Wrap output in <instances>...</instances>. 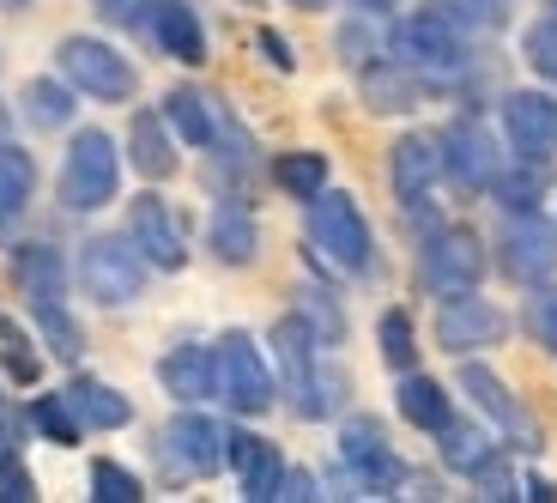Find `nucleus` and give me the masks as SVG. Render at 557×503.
Returning a JSON list of instances; mask_svg holds the SVG:
<instances>
[{"label":"nucleus","mask_w":557,"mask_h":503,"mask_svg":"<svg viewBox=\"0 0 557 503\" xmlns=\"http://www.w3.org/2000/svg\"><path fill=\"white\" fill-rule=\"evenodd\" d=\"M521 49H528L533 73H545V79H557V13H545L540 25H528V37H521Z\"/></svg>","instance_id":"nucleus-38"},{"label":"nucleus","mask_w":557,"mask_h":503,"mask_svg":"<svg viewBox=\"0 0 557 503\" xmlns=\"http://www.w3.org/2000/svg\"><path fill=\"white\" fill-rule=\"evenodd\" d=\"M400 419L418 425V431H443V425H448V394H443V382L412 377V370H406V382H400Z\"/></svg>","instance_id":"nucleus-24"},{"label":"nucleus","mask_w":557,"mask_h":503,"mask_svg":"<svg viewBox=\"0 0 557 503\" xmlns=\"http://www.w3.org/2000/svg\"><path fill=\"white\" fill-rule=\"evenodd\" d=\"M127 152H134V170H139V176L164 182L170 170H176V152H170V134H164V115L139 110L134 127H127Z\"/></svg>","instance_id":"nucleus-22"},{"label":"nucleus","mask_w":557,"mask_h":503,"mask_svg":"<svg viewBox=\"0 0 557 503\" xmlns=\"http://www.w3.org/2000/svg\"><path fill=\"white\" fill-rule=\"evenodd\" d=\"M164 115L176 122V134L188 146H212V140H219V122H212V110H207V98H200V91H170Z\"/></svg>","instance_id":"nucleus-27"},{"label":"nucleus","mask_w":557,"mask_h":503,"mask_svg":"<svg viewBox=\"0 0 557 503\" xmlns=\"http://www.w3.org/2000/svg\"><path fill=\"white\" fill-rule=\"evenodd\" d=\"M509 334V316L485 297H467V292H448L443 309H436V340L448 352H479V346H497Z\"/></svg>","instance_id":"nucleus-8"},{"label":"nucleus","mask_w":557,"mask_h":503,"mask_svg":"<svg viewBox=\"0 0 557 503\" xmlns=\"http://www.w3.org/2000/svg\"><path fill=\"white\" fill-rule=\"evenodd\" d=\"M273 176H278V188H285V195L315 200L321 188H327V158H321V152H285L273 164Z\"/></svg>","instance_id":"nucleus-28"},{"label":"nucleus","mask_w":557,"mask_h":503,"mask_svg":"<svg viewBox=\"0 0 557 503\" xmlns=\"http://www.w3.org/2000/svg\"><path fill=\"white\" fill-rule=\"evenodd\" d=\"M30 316H37V328L49 334V346H55L61 358H79L85 334H79V322H73L67 309H61V297H30Z\"/></svg>","instance_id":"nucleus-30"},{"label":"nucleus","mask_w":557,"mask_h":503,"mask_svg":"<svg viewBox=\"0 0 557 503\" xmlns=\"http://www.w3.org/2000/svg\"><path fill=\"white\" fill-rule=\"evenodd\" d=\"M273 358H278V377H285V389L297 394V413L304 419H321L327 406H334V377H321L315 370V328H309V316H278L273 322Z\"/></svg>","instance_id":"nucleus-2"},{"label":"nucleus","mask_w":557,"mask_h":503,"mask_svg":"<svg viewBox=\"0 0 557 503\" xmlns=\"http://www.w3.org/2000/svg\"><path fill=\"white\" fill-rule=\"evenodd\" d=\"M363 98H370V110H412L418 103V85L406 79V68H376V73H363Z\"/></svg>","instance_id":"nucleus-31"},{"label":"nucleus","mask_w":557,"mask_h":503,"mask_svg":"<svg viewBox=\"0 0 557 503\" xmlns=\"http://www.w3.org/2000/svg\"><path fill=\"white\" fill-rule=\"evenodd\" d=\"M460 389L479 401V413H491L503 431L516 437V449H540V425L521 413V401L509 394V382H503L497 370H485V364H467V370H460Z\"/></svg>","instance_id":"nucleus-15"},{"label":"nucleus","mask_w":557,"mask_h":503,"mask_svg":"<svg viewBox=\"0 0 557 503\" xmlns=\"http://www.w3.org/2000/svg\"><path fill=\"white\" fill-rule=\"evenodd\" d=\"M103 19H134V7H146V0H91Z\"/></svg>","instance_id":"nucleus-43"},{"label":"nucleus","mask_w":557,"mask_h":503,"mask_svg":"<svg viewBox=\"0 0 557 503\" xmlns=\"http://www.w3.org/2000/svg\"><path fill=\"white\" fill-rule=\"evenodd\" d=\"M358 7H394V0H358Z\"/></svg>","instance_id":"nucleus-47"},{"label":"nucleus","mask_w":557,"mask_h":503,"mask_svg":"<svg viewBox=\"0 0 557 503\" xmlns=\"http://www.w3.org/2000/svg\"><path fill=\"white\" fill-rule=\"evenodd\" d=\"M528 328H533V340H540L545 352H557V285L528 304Z\"/></svg>","instance_id":"nucleus-39"},{"label":"nucleus","mask_w":557,"mask_h":503,"mask_svg":"<svg viewBox=\"0 0 557 503\" xmlns=\"http://www.w3.org/2000/svg\"><path fill=\"white\" fill-rule=\"evenodd\" d=\"M79 285L85 297H98V304H134L146 292V255H139L134 237H91L79 255Z\"/></svg>","instance_id":"nucleus-5"},{"label":"nucleus","mask_w":557,"mask_h":503,"mask_svg":"<svg viewBox=\"0 0 557 503\" xmlns=\"http://www.w3.org/2000/svg\"><path fill=\"white\" fill-rule=\"evenodd\" d=\"M297 7H321V0H297Z\"/></svg>","instance_id":"nucleus-48"},{"label":"nucleus","mask_w":557,"mask_h":503,"mask_svg":"<svg viewBox=\"0 0 557 503\" xmlns=\"http://www.w3.org/2000/svg\"><path fill=\"white\" fill-rule=\"evenodd\" d=\"M207 243H212V255H219L224 267H249L261 231H255V219L243 207H219V212H212V224H207Z\"/></svg>","instance_id":"nucleus-23"},{"label":"nucleus","mask_w":557,"mask_h":503,"mask_svg":"<svg viewBox=\"0 0 557 503\" xmlns=\"http://www.w3.org/2000/svg\"><path fill=\"white\" fill-rule=\"evenodd\" d=\"M18 7H30V0H0V13H18Z\"/></svg>","instance_id":"nucleus-46"},{"label":"nucleus","mask_w":557,"mask_h":503,"mask_svg":"<svg viewBox=\"0 0 557 503\" xmlns=\"http://www.w3.org/2000/svg\"><path fill=\"white\" fill-rule=\"evenodd\" d=\"M164 449H170V462H176L182 474L207 479V474H219V467H224L231 437H224L207 413H176V419L164 425Z\"/></svg>","instance_id":"nucleus-13"},{"label":"nucleus","mask_w":557,"mask_h":503,"mask_svg":"<svg viewBox=\"0 0 557 503\" xmlns=\"http://www.w3.org/2000/svg\"><path fill=\"white\" fill-rule=\"evenodd\" d=\"M261 49H267V61H273L278 73H292V68H297V56H292V42L278 37V30H261Z\"/></svg>","instance_id":"nucleus-41"},{"label":"nucleus","mask_w":557,"mask_h":503,"mask_svg":"<svg viewBox=\"0 0 557 503\" xmlns=\"http://www.w3.org/2000/svg\"><path fill=\"white\" fill-rule=\"evenodd\" d=\"M278 498H297V503L315 498V479H309V474H292V467H285V479H278Z\"/></svg>","instance_id":"nucleus-42"},{"label":"nucleus","mask_w":557,"mask_h":503,"mask_svg":"<svg viewBox=\"0 0 557 503\" xmlns=\"http://www.w3.org/2000/svg\"><path fill=\"white\" fill-rule=\"evenodd\" d=\"M521 498H533V503H552L557 491H552V479H528V491H521Z\"/></svg>","instance_id":"nucleus-45"},{"label":"nucleus","mask_w":557,"mask_h":503,"mask_svg":"<svg viewBox=\"0 0 557 503\" xmlns=\"http://www.w3.org/2000/svg\"><path fill=\"white\" fill-rule=\"evenodd\" d=\"M18 462V443H13V425L0 419V467H13Z\"/></svg>","instance_id":"nucleus-44"},{"label":"nucleus","mask_w":557,"mask_h":503,"mask_svg":"<svg viewBox=\"0 0 557 503\" xmlns=\"http://www.w3.org/2000/svg\"><path fill=\"white\" fill-rule=\"evenodd\" d=\"M400 56L412 61V68L455 73L460 56H467V42H460V19L448 13L443 0H436V7H418V13L400 25Z\"/></svg>","instance_id":"nucleus-7"},{"label":"nucleus","mask_w":557,"mask_h":503,"mask_svg":"<svg viewBox=\"0 0 557 503\" xmlns=\"http://www.w3.org/2000/svg\"><path fill=\"white\" fill-rule=\"evenodd\" d=\"M25 115L37 127H67L73 122V91L61 79H30L25 85Z\"/></svg>","instance_id":"nucleus-29"},{"label":"nucleus","mask_w":557,"mask_h":503,"mask_svg":"<svg viewBox=\"0 0 557 503\" xmlns=\"http://www.w3.org/2000/svg\"><path fill=\"white\" fill-rule=\"evenodd\" d=\"M30 188H37V164H30L18 146H0V224L25 212Z\"/></svg>","instance_id":"nucleus-26"},{"label":"nucleus","mask_w":557,"mask_h":503,"mask_svg":"<svg viewBox=\"0 0 557 503\" xmlns=\"http://www.w3.org/2000/svg\"><path fill=\"white\" fill-rule=\"evenodd\" d=\"M552 7H557V0H552Z\"/></svg>","instance_id":"nucleus-49"},{"label":"nucleus","mask_w":557,"mask_h":503,"mask_svg":"<svg viewBox=\"0 0 557 503\" xmlns=\"http://www.w3.org/2000/svg\"><path fill=\"white\" fill-rule=\"evenodd\" d=\"M503 134L528 164H545L557 152V103L545 91H509L503 98Z\"/></svg>","instance_id":"nucleus-10"},{"label":"nucleus","mask_w":557,"mask_h":503,"mask_svg":"<svg viewBox=\"0 0 557 503\" xmlns=\"http://www.w3.org/2000/svg\"><path fill=\"white\" fill-rule=\"evenodd\" d=\"M479 273H485V249H479L473 231L448 224V231H436V237L424 243V280H431L436 292H473Z\"/></svg>","instance_id":"nucleus-11"},{"label":"nucleus","mask_w":557,"mask_h":503,"mask_svg":"<svg viewBox=\"0 0 557 503\" xmlns=\"http://www.w3.org/2000/svg\"><path fill=\"white\" fill-rule=\"evenodd\" d=\"M503 273L509 280H552L557 273V224L540 219V212H516V224L503 231Z\"/></svg>","instance_id":"nucleus-9"},{"label":"nucleus","mask_w":557,"mask_h":503,"mask_svg":"<svg viewBox=\"0 0 557 503\" xmlns=\"http://www.w3.org/2000/svg\"><path fill=\"white\" fill-rule=\"evenodd\" d=\"M13 273L18 285H25V297H61V255L49 249V243H25V249L13 255Z\"/></svg>","instance_id":"nucleus-25"},{"label":"nucleus","mask_w":557,"mask_h":503,"mask_svg":"<svg viewBox=\"0 0 557 503\" xmlns=\"http://www.w3.org/2000/svg\"><path fill=\"white\" fill-rule=\"evenodd\" d=\"M127 231H134L139 255H146L152 267H164V273H176V267L188 261V243H182L176 219H170V207H164L158 195H139V200H134V219H127Z\"/></svg>","instance_id":"nucleus-16"},{"label":"nucleus","mask_w":557,"mask_h":503,"mask_svg":"<svg viewBox=\"0 0 557 503\" xmlns=\"http://www.w3.org/2000/svg\"><path fill=\"white\" fill-rule=\"evenodd\" d=\"M436 170H443V140H431V134H406V140H394L388 176H394V195H400V207H418V200L431 195Z\"/></svg>","instance_id":"nucleus-17"},{"label":"nucleus","mask_w":557,"mask_h":503,"mask_svg":"<svg viewBox=\"0 0 557 503\" xmlns=\"http://www.w3.org/2000/svg\"><path fill=\"white\" fill-rule=\"evenodd\" d=\"M443 170L455 176V188H467V195H479V188H491L497 182V146H491V134L479 122H455L443 134Z\"/></svg>","instance_id":"nucleus-14"},{"label":"nucleus","mask_w":557,"mask_h":503,"mask_svg":"<svg viewBox=\"0 0 557 503\" xmlns=\"http://www.w3.org/2000/svg\"><path fill=\"white\" fill-rule=\"evenodd\" d=\"M0 498H7V503H30V498H37V479H30L18 462L0 467Z\"/></svg>","instance_id":"nucleus-40"},{"label":"nucleus","mask_w":557,"mask_h":503,"mask_svg":"<svg viewBox=\"0 0 557 503\" xmlns=\"http://www.w3.org/2000/svg\"><path fill=\"white\" fill-rule=\"evenodd\" d=\"M0 352H7V377H13V382H25V389H30V382L42 377V358L30 352V340H25V328H18V322H0Z\"/></svg>","instance_id":"nucleus-36"},{"label":"nucleus","mask_w":557,"mask_h":503,"mask_svg":"<svg viewBox=\"0 0 557 503\" xmlns=\"http://www.w3.org/2000/svg\"><path fill=\"white\" fill-rule=\"evenodd\" d=\"M55 61H61V79H67L73 91H85V98H98V103H127L134 85H139V73L127 68V56H115L110 42H98V37H67L55 49Z\"/></svg>","instance_id":"nucleus-4"},{"label":"nucleus","mask_w":557,"mask_h":503,"mask_svg":"<svg viewBox=\"0 0 557 503\" xmlns=\"http://www.w3.org/2000/svg\"><path fill=\"white\" fill-rule=\"evenodd\" d=\"M376 340H382V364H388V370H412L418 364V340H412V322H406V309H388V316H382L376 322Z\"/></svg>","instance_id":"nucleus-33"},{"label":"nucleus","mask_w":557,"mask_h":503,"mask_svg":"<svg viewBox=\"0 0 557 503\" xmlns=\"http://www.w3.org/2000/svg\"><path fill=\"white\" fill-rule=\"evenodd\" d=\"M224 462L237 467V479H243V498H249V503H267V498H278V479H285V462H278V449L267 443V437H249V431H237V437H231V449H224Z\"/></svg>","instance_id":"nucleus-18"},{"label":"nucleus","mask_w":557,"mask_h":503,"mask_svg":"<svg viewBox=\"0 0 557 503\" xmlns=\"http://www.w3.org/2000/svg\"><path fill=\"white\" fill-rule=\"evenodd\" d=\"M115 182H122V158H115V140H110V134H98V127L73 134L67 164H61V207H73V212L110 207V200H115Z\"/></svg>","instance_id":"nucleus-1"},{"label":"nucleus","mask_w":557,"mask_h":503,"mask_svg":"<svg viewBox=\"0 0 557 503\" xmlns=\"http://www.w3.org/2000/svg\"><path fill=\"white\" fill-rule=\"evenodd\" d=\"M91 498L98 503H139L146 486H139L127 467H115V462H91Z\"/></svg>","instance_id":"nucleus-37"},{"label":"nucleus","mask_w":557,"mask_h":503,"mask_svg":"<svg viewBox=\"0 0 557 503\" xmlns=\"http://www.w3.org/2000/svg\"><path fill=\"white\" fill-rule=\"evenodd\" d=\"M67 401H73V413H79V425H91V431H122V425L134 419L127 394L110 389V382H98V377H79L67 389Z\"/></svg>","instance_id":"nucleus-21"},{"label":"nucleus","mask_w":557,"mask_h":503,"mask_svg":"<svg viewBox=\"0 0 557 503\" xmlns=\"http://www.w3.org/2000/svg\"><path fill=\"white\" fill-rule=\"evenodd\" d=\"M491 188H497V207H509V212H533V207H540V195H545L540 164H528V170H509V176H497Z\"/></svg>","instance_id":"nucleus-35"},{"label":"nucleus","mask_w":557,"mask_h":503,"mask_svg":"<svg viewBox=\"0 0 557 503\" xmlns=\"http://www.w3.org/2000/svg\"><path fill=\"white\" fill-rule=\"evenodd\" d=\"M485 455H491V443L473 431V425H455V419L443 425V462H448V467H460V474H473V467L485 462Z\"/></svg>","instance_id":"nucleus-34"},{"label":"nucleus","mask_w":557,"mask_h":503,"mask_svg":"<svg viewBox=\"0 0 557 503\" xmlns=\"http://www.w3.org/2000/svg\"><path fill=\"white\" fill-rule=\"evenodd\" d=\"M158 382H164L176 401H207V394H219V364H212L207 346H176L158 364Z\"/></svg>","instance_id":"nucleus-20"},{"label":"nucleus","mask_w":557,"mask_h":503,"mask_svg":"<svg viewBox=\"0 0 557 503\" xmlns=\"http://www.w3.org/2000/svg\"><path fill=\"white\" fill-rule=\"evenodd\" d=\"M339 455H346L351 479H358L363 491H394L400 486V455L388 449V437H382L376 419H351L346 431H339Z\"/></svg>","instance_id":"nucleus-12"},{"label":"nucleus","mask_w":557,"mask_h":503,"mask_svg":"<svg viewBox=\"0 0 557 503\" xmlns=\"http://www.w3.org/2000/svg\"><path fill=\"white\" fill-rule=\"evenodd\" d=\"M30 425H37V431L49 437V443H61V449H67V443H79V431H85L67 394H42V401L30 406Z\"/></svg>","instance_id":"nucleus-32"},{"label":"nucleus","mask_w":557,"mask_h":503,"mask_svg":"<svg viewBox=\"0 0 557 503\" xmlns=\"http://www.w3.org/2000/svg\"><path fill=\"white\" fill-rule=\"evenodd\" d=\"M146 7H152V37L170 61H188V68L207 61V30H200L188 0H146Z\"/></svg>","instance_id":"nucleus-19"},{"label":"nucleus","mask_w":557,"mask_h":503,"mask_svg":"<svg viewBox=\"0 0 557 503\" xmlns=\"http://www.w3.org/2000/svg\"><path fill=\"white\" fill-rule=\"evenodd\" d=\"M212 364H219V394L237 413H267L273 406V370H267V358H261V346H255L249 334H231L212 346Z\"/></svg>","instance_id":"nucleus-6"},{"label":"nucleus","mask_w":557,"mask_h":503,"mask_svg":"<svg viewBox=\"0 0 557 503\" xmlns=\"http://www.w3.org/2000/svg\"><path fill=\"white\" fill-rule=\"evenodd\" d=\"M309 243H315L339 273H363V267H370V224H363V212L351 195L321 188V195L309 200Z\"/></svg>","instance_id":"nucleus-3"}]
</instances>
